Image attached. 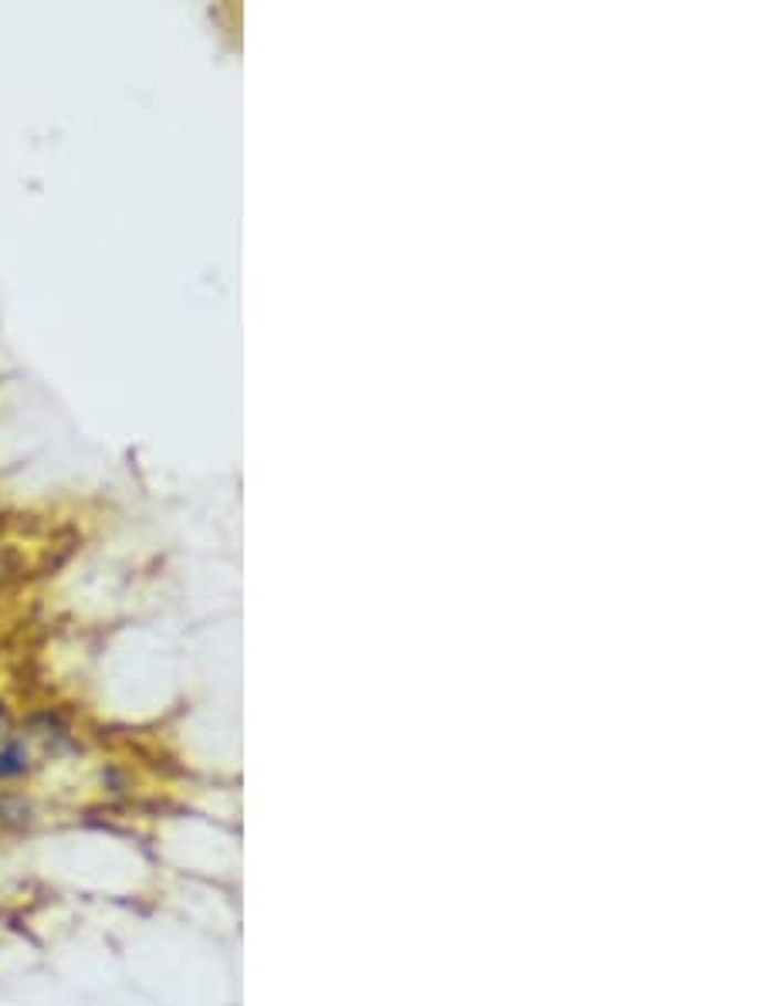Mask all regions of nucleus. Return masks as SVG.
I'll return each instance as SVG.
<instances>
[{
    "label": "nucleus",
    "mask_w": 762,
    "mask_h": 1006,
    "mask_svg": "<svg viewBox=\"0 0 762 1006\" xmlns=\"http://www.w3.org/2000/svg\"><path fill=\"white\" fill-rule=\"evenodd\" d=\"M0 735H4V719H0Z\"/></svg>",
    "instance_id": "obj_1"
}]
</instances>
